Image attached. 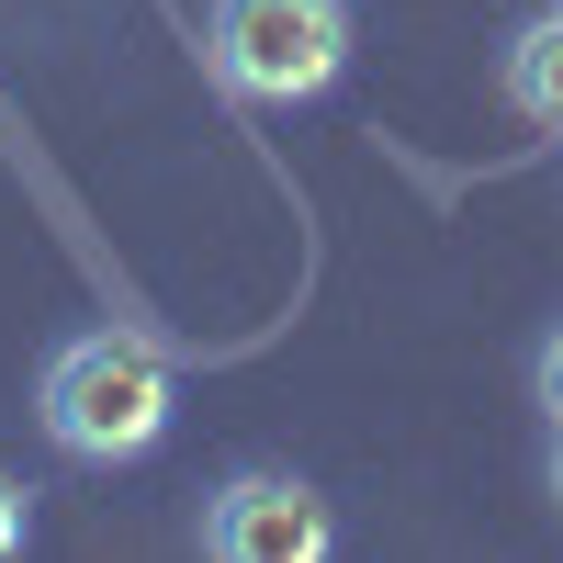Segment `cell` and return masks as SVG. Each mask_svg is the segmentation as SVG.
I'll return each mask as SVG.
<instances>
[{"label": "cell", "mask_w": 563, "mask_h": 563, "mask_svg": "<svg viewBox=\"0 0 563 563\" xmlns=\"http://www.w3.org/2000/svg\"><path fill=\"white\" fill-rule=\"evenodd\" d=\"M180 417V372L158 339H135V327H68L57 350L34 372V429L57 440L68 462L90 474H113V462H147Z\"/></svg>", "instance_id": "6da1fadb"}, {"label": "cell", "mask_w": 563, "mask_h": 563, "mask_svg": "<svg viewBox=\"0 0 563 563\" xmlns=\"http://www.w3.org/2000/svg\"><path fill=\"white\" fill-rule=\"evenodd\" d=\"M192 541L214 563H327L339 552V507H327L305 474H282V462H238V474L203 496Z\"/></svg>", "instance_id": "3957f363"}, {"label": "cell", "mask_w": 563, "mask_h": 563, "mask_svg": "<svg viewBox=\"0 0 563 563\" xmlns=\"http://www.w3.org/2000/svg\"><path fill=\"white\" fill-rule=\"evenodd\" d=\"M496 102L519 113L530 135H563V0H541V12L507 23V45H496Z\"/></svg>", "instance_id": "277c9868"}, {"label": "cell", "mask_w": 563, "mask_h": 563, "mask_svg": "<svg viewBox=\"0 0 563 563\" xmlns=\"http://www.w3.org/2000/svg\"><path fill=\"white\" fill-rule=\"evenodd\" d=\"M530 395H541V417L563 429V316H552V339L530 350Z\"/></svg>", "instance_id": "5b68a950"}, {"label": "cell", "mask_w": 563, "mask_h": 563, "mask_svg": "<svg viewBox=\"0 0 563 563\" xmlns=\"http://www.w3.org/2000/svg\"><path fill=\"white\" fill-rule=\"evenodd\" d=\"M541 485H552V507H563V429H552V462H541Z\"/></svg>", "instance_id": "52a82bcc"}, {"label": "cell", "mask_w": 563, "mask_h": 563, "mask_svg": "<svg viewBox=\"0 0 563 563\" xmlns=\"http://www.w3.org/2000/svg\"><path fill=\"white\" fill-rule=\"evenodd\" d=\"M23 541H34V507H23V485H12V474H0V563H12Z\"/></svg>", "instance_id": "8992f818"}, {"label": "cell", "mask_w": 563, "mask_h": 563, "mask_svg": "<svg viewBox=\"0 0 563 563\" xmlns=\"http://www.w3.org/2000/svg\"><path fill=\"white\" fill-rule=\"evenodd\" d=\"M203 68L238 102H316L350 68V0H214Z\"/></svg>", "instance_id": "7a4b0ae2"}]
</instances>
